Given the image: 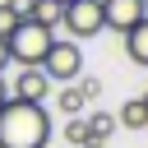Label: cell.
Masks as SVG:
<instances>
[{
	"label": "cell",
	"instance_id": "1",
	"mask_svg": "<svg viewBox=\"0 0 148 148\" xmlns=\"http://www.w3.org/2000/svg\"><path fill=\"white\" fill-rule=\"evenodd\" d=\"M46 139H51V111H42V102L5 97V106H0V148H46Z\"/></svg>",
	"mask_w": 148,
	"mask_h": 148
},
{
	"label": "cell",
	"instance_id": "2",
	"mask_svg": "<svg viewBox=\"0 0 148 148\" xmlns=\"http://www.w3.org/2000/svg\"><path fill=\"white\" fill-rule=\"evenodd\" d=\"M56 37H51V28H42V23H32V18H23L9 37H5V51H9V65H42V56H46V46H51Z\"/></svg>",
	"mask_w": 148,
	"mask_h": 148
},
{
	"label": "cell",
	"instance_id": "3",
	"mask_svg": "<svg viewBox=\"0 0 148 148\" xmlns=\"http://www.w3.org/2000/svg\"><path fill=\"white\" fill-rule=\"evenodd\" d=\"M51 83H74L79 74H83V51H79V42H69V37H56L51 46H46V56H42V65H37Z\"/></svg>",
	"mask_w": 148,
	"mask_h": 148
},
{
	"label": "cell",
	"instance_id": "4",
	"mask_svg": "<svg viewBox=\"0 0 148 148\" xmlns=\"http://www.w3.org/2000/svg\"><path fill=\"white\" fill-rule=\"evenodd\" d=\"M60 28L69 37H97L106 23H102V0H69L65 14H60Z\"/></svg>",
	"mask_w": 148,
	"mask_h": 148
},
{
	"label": "cell",
	"instance_id": "5",
	"mask_svg": "<svg viewBox=\"0 0 148 148\" xmlns=\"http://www.w3.org/2000/svg\"><path fill=\"white\" fill-rule=\"evenodd\" d=\"M9 97H18V102H46V97H51V79H46L37 65H28V69L14 74V92H9Z\"/></svg>",
	"mask_w": 148,
	"mask_h": 148
},
{
	"label": "cell",
	"instance_id": "6",
	"mask_svg": "<svg viewBox=\"0 0 148 148\" xmlns=\"http://www.w3.org/2000/svg\"><path fill=\"white\" fill-rule=\"evenodd\" d=\"M139 18H143V5H139V0H102V23H106V28L130 32Z\"/></svg>",
	"mask_w": 148,
	"mask_h": 148
},
{
	"label": "cell",
	"instance_id": "7",
	"mask_svg": "<svg viewBox=\"0 0 148 148\" xmlns=\"http://www.w3.org/2000/svg\"><path fill=\"white\" fill-rule=\"evenodd\" d=\"M125 51H130V60H134V65H148V14L125 32Z\"/></svg>",
	"mask_w": 148,
	"mask_h": 148
},
{
	"label": "cell",
	"instance_id": "8",
	"mask_svg": "<svg viewBox=\"0 0 148 148\" xmlns=\"http://www.w3.org/2000/svg\"><path fill=\"white\" fill-rule=\"evenodd\" d=\"M116 120H120L125 130H143V125H148V106H143V97H130V102L116 111Z\"/></svg>",
	"mask_w": 148,
	"mask_h": 148
},
{
	"label": "cell",
	"instance_id": "9",
	"mask_svg": "<svg viewBox=\"0 0 148 148\" xmlns=\"http://www.w3.org/2000/svg\"><path fill=\"white\" fill-rule=\"evenodd\" d=\"M65 139H69L74 148H102V143L92 139V130H88V120H83V116H69V125H65Z\"/></svg>",
	"mask_w": 148,
	"mask_h": 148
},
{
	"label": "cell",
	"instance_id": "10",
	"mask_svg": "<svg viewBox=\"0 0 148 148\" xmlns=\"http://www.w3.org/2000/svg\"><path fill=\"white\" fill-rule=\"evenodd\" d=\"M56 106H60V111H69V116H83L88 97H83V92H79L74 83H65V88H60V97H56Z\"/></svg>",
	"mask_w": 148,
	"mask_h": 148
},
{
	"label": "cell",
	"instance_id": "11",
	"mask_svg": "<svg viewBox=\"0 0 148 148\" xmlns=\"http://www.w3.org/2000/svg\"><path fill=\"white\" fill-rule=\"evenodd\" d=\"M60 14H65V5H56V0H37L32 23H42V28H60Z\"/></svg>",
	"mask_w": 148,
	"mask_h": 148
},
{
	"label": "cell",
	"instance_id": "12",
	"mask_svg": "<svg viewBox=\"0 0 148 148\" xmlns=\"http://www.w3.org/2000/svg\"><path fill=\"white\" fill-rule=\"evenodd\" d=\"M88 130H92V139H97V143H106V134L116 130V116H106V111H92V120H88Z\"/></svg>",
	"mask_w": 148,
	"mask_h": 148
},
{
	"label": "cell",
	"instance_id": "13",
	"mask_svg": "<svg viewBox=\"0 0 148 148\" xmlns=\"http://www.w3.org/2000/svg\"><path fill=\"white\" fill-rule=\"evenodd\" d=\"M18 23H23V18H14V9H9V5L0 0V42H5V37H9V32L18 28Z\"/></svg>",
	"mask_w": 148,
	"mask_h": 148
},
{
	"label": "cell",
	"instance_id": "14",
	"mask_svg": "<svg viewBox=\"0 0 148 148\" xmlns=\"http://www.w3.org/2000/svg\"><path fill=\"white\" fill-rule=\"evenodd\" d=\"M9 9H14V18H32V9H37V0H5Z\"/></svg>",
	"mask_w": 148,
	"mask_h": 148
},
{
	"label": "cell",
	"instance_id": "15",
	"mask_svg": "<svg viewBox=\"0 0 148 148\" xmlns=\"http://www.w3.org/2000/svg\"><path fill=\"white\" fill-rule=\"evenodd\" d=\"M79 92H83V97H88V102H92V97H97V92H102V83H97V79H83V74H79Z\"/></svg>",
	"mask_w": 148,
	"mask_h": 148
},
{
	"label": "cell",
	"instance_id": "16",
	"mask_svg": "<svg viewBox=\"0 0 148 148\" xmlns=\"http://www.w3.org/2000/svg\"><path fill=\"white\" fill-rule=\"evenodd\" d=\"M5 65H9V51H5V42H0V74H5Z\"/></svg>",
	"mask_w": 148,
	"mask_h": 148
},
{
	"label": "cell",
	"instance_id": "17",
	"mask_svg": "<svg viewBox=\"0 0 148 148\" xmlns=\"http://www.w3.org/2000/svg\"><path fill=\"white\" fill-rule=\"evenodd\" d=\"M5 97H9V92H5V74H0V106H5Z\"/></svg>",
	"mask_w": 148,
	"mask_h": 148
},
{
	"label": "cell",
	"instance_id": "18",
	"mask_svg": "<svg viewBox=\"0 0 148 148\" xmlns=\"http://www.w3.org/2000/svg\"><path fill=\"white\" fill-rule=\"evenodd\" d=\"M139 5H143V14H148V0H139Z\"/></svg>",
	"mask_w": 148,
	"mask_h": 148
},
{
	"label": "cell",
	"instance_id": "19",
	"mask_svg": "<svg viewBox=\"0 0 148 148\" xmlns=\"http://www.w3.org/2000/svg\"><path fill=\"white\" fill-rule=\"evenodd\" d=\"M56 5H69V0H56Z\"/></svg>",
	"mask_w": 148,
	"mask_h": 148
},
{
	"label": "cell",
	"instance_id": "20",
	"mask_svg": "<svg viewBox=\"0 0 148 148\" xmlns=\"http://www.w3.org/2000/svg\"><path fill=\"white\" fill-rule=\"evenodd\" d=\"M143 106H148V92H143Z\"/></svg>",
	"mask_w": 148,
	"mask_h": 148
}]
</instances>
